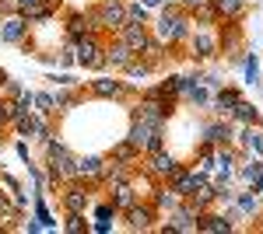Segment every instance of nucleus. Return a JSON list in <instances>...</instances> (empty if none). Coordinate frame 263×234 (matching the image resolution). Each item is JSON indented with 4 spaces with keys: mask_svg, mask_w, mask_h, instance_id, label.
Returning <instances> with one entry per match:
<instances>
[{
    "mask_svg": "<svg viewBox=\"0 0 263 234\" xmlns=\"http://www.w3.org/2000/svg\"><path fill=\"white\" fill-rule=\"evenodd\" d=\"M190 32H193V14L190 11H182L179 4H168L162 11V18L155 25V35L168 46H179V42L190 39Z\"/></svg>",
    "mask_w": 263,
    "mask_h": 234,
    "instance_id": "nucleus-1",
    "label": "nucleus"
},
{
    "mask_svg": "<svg viewBox=\"0 0 263 234\" xmlns=\"http://www.w3.org/2000/svg\"><path fill=\"white\" fill-rule=\"evenodd\" d=\"M88 25H91V32H120L123 25H126V4L123 0H102L99 7H91L88 11Z\"/></svg>",
    "mask_w": 263,
    "mask_h": 234,
    "instance_id": "nucleus-2",
    "label": "nucleus"
},
{
    "mask_svg": "<svg viewBox=\"0 0 263 234\" xmlns=\"http://www.w3.org/2000/svg\"><path fill=\"white\" fill-rule=\"evenodd\" d=\"M46 157H49V178L53 182H74L78 178V157L70 154L63 143L46 140Z\"/></svg>",
    "mask_w": 263,
    "mask_h": 234,
    "instance_id": "nucleus-3",
    "label": "nucleus"
},
{
    "mask_svg": "<svg viewBox=\"0 0 263 234\" xmlns=\"http://www.w3.org/2000/svg\"><path fill=\"white\" fill-rule=\"evenodd\" d=\"M126 140H130L134 147H141V154L162 151L165 147V126H155V122H147V119H130Z\"/></svg>",
    "mask_w": 263,
    "mask_h": 234,
    "instance_id": "nucleus-4",
    "label": "nucleus"
},
{
    "mask_svg": "<svg viewBox=\"0 0 263 234\" xmlns=\"http://www.w3.org/2000/svg\"><path fill=\"white\" fill-rule=\"evenodd\" d=\"M78 63L84 70H102L105 67V46H102L99 32H84L78 39Z\"/></svg>",
    "mask_w": 263,
    "mask_h": 234,
    "instance_id": "nucleus-5",
    "label": "nucleus"
},
{
    "mask_svg": "<svg viewBox=\"0 0 263 234\" xmlns=\"http://www.w3.org/2000/svg\"><path fill=\"white\" fill-rule=\"evenodd\" d=\"M144 157H147V161H144L141 172L147 178H162V182H168V178L176 175V168H179V161L168 154L165 147H162V151H151V154H144Z\"/></svg>",
    "mask_w": 263,
    "mask_h": 234,
    "instance_id": "nucleus-6",
    "label": "nucleus"
},
{
    "mask_svg": "<svg viewBox=\"0 0 263 234\" xmlns=\"http://www.w3.org/2000/svg\"><path fill=\"white\" fill-rule=\"evenodd\" d=\"M123 217H126V227L130 231H155V217H158V210L151 206V203H134L130 210H123Z\"/></svg>",
    "mask_w": 263,
    "mask_h": 234,
    "instance_id": "nucleus-7",
    "label": "nucleus"
},
{
    "mask_svg": "<svg viewBox=\"0 0 263 234\" xmlns=\"http://www.w3.org/2000/svg\"><path fill=\"white\" fill-rule=\"evenodd\" d=\"M168 185L186 199V196L197 193L200 185H207V178H203V172H193V168H176V175L168 178Z\"/></svg>",
    "mask_w": 263,
    "mask_h": 234,
    "instance_id": "nucleus-8",
    "label": "nucleus"
},
{
    "mask_svg": "<svg viewBox=\"0 0 263 234\" xmlns=\"http://www.w3.org/2000/svg\"><path fill=\"white\" fill-rule=\"evenodd\" d=\"M0 39L11 42V46H21V42L28 39V21H25V14H7V18H0Z\"/></svg>",
    "mask_w": 263,
    "mask_h": 234,
    "instance_id": "nucleus-9",
    "label": "nucleus"
},
{
    "mask_svg": "<svg viewBox=\"0 0 263 234\" xmlns=\"http://www.w3.org/2000/svg\"><path fill=\"white\" fill-rule=\"evenodd\" d=\"M162 231H165V234H168V231H197V210H193V206L182 199L179 206L172 210V217H168V224H165Z\"/></svg>",
    "mask_w": 263,
    "mask_h": 234,
    "instance_id": "nucleus-10",
    "label": "nucleus"
},
{
    "mask_svg": "<svg viewBox=\"0 0 263 234\" xmlns=\"http://www.w3.org/2000/svg\"><path fill=\"white\" fill-rule=\"evenodd\" d=\"M116 39H123L137 56H141V49L147 46V39H151V32H147V25H137V21H126L120 32H116Z\"/></svg>",
    "mask_w": 263,
    "mask_h": 234,
    "instance_id": "nucleus-11",
    "label": "nucleus"
},
{
    "mask_svg": "<svg viewBox=\"0 0 263 234\" xmlns=\"http://www.w3.org/2000/svg\"><path fill=\"white\" fill-rule=\"evenodd\" d=\"M14 130H18V137H39L42 143L49 140V126H46V119L32 116V112H25V116L14 119Z\"/></svg>",
    "mask_w": 263,
    "mask_h": 234,
    "instance_id": "nucleus-12",
    "label": "nucleus"
},
{
    "mask_svg": "<svg viewBox=\"0 0 263 234\" xmlns=\"http://www.w3.org/2000/svg\"><path fill=\"white\" fill-rule=\"evenodd\" d=\"M88 206H91V196H88V189H81L78 178H74V182L63 189V210H67V214H84Z\"/></svg>",
    "mask_w": 263,
    "mask_h": 234,
    "instance_id": "nucleus-13",
    "label": "nucleus"
},
{
    "mask_svg": "<svg viewBox=\"0 0 263 234\" xmlns=\"http://www.w3.org/2000/svg\"><path fill=\"white\" fill-rule=\"evenodd\" d=\"M134 59H137V53H134V49H130L123 39H112L109 46H105V63H112L116 70H126Z\"/></svg>",
    "mask_w": 263,
    "mask_h": 234,
    "instance_id": "nucleus-14",
    "label": "nucleus"
},
{
    "mask_svg": "<svg viewBox=\"0 0 263 234\" xmlns=\"http://www.w3.org/2000/svg\"><path fill=\"white\" fill-rule=\"evenodd\" d=\"M190 46H193V53L190 56L193 59H211L214 53H218V39L211 35V32H190Z\"/></svg>",
    "mask_w": 263,
    "mask_h": 234,
    "instance_id": "nucleus-15",
    "label": "nucleus"
},
{
    "mask_svg": "<svg viewBox=\"0 0 263 234\" xmlns=\"http://www.w3.org/2000/svg\"><path fill=\"white\" fill-rule=\"evenodd\" d=\"M197 231L228 234V231H235V224H232L228 217H221V214H207V210H200V214H197Z\"/></svg>",
    "mask_w": 263,
    "mask_h": 234,
    "instance_id": "nucleus-16",
    "label": "nucleus"
},
{
    "mask_svg": "<svg viewBox=\"0 0 263 234\" xmlns=\"http://www.w3.org/2000/svg\"><path fill=\"white\" fill-rule=\"evenodd\" d=\"M211 7H214V14L218 21H242L246 18V0H211Z\"/></svg>",
    "mask_w": 263,
    "mask_h": 234,
    "instance_id": "nucleus-17",
    "label": "nucleus"
},
{
    "mask_svg": "<svg viewBox=\"0 0 263 234\" xmlns=\"http://www.w3.org/2000/svg\"><path fill=\"white\" fill-rule=\"evenodd\" d=\"M109 203L116 206V214H123V210H130V206L137 203V193H134V182H116V185H112V193H109Z\"/></svg>",
    "mask_w": 263,
    "mask_h": 234,
    "instance_id": "nucleus-18",
    "label": "nucleus"
},
{
    "mask_svg": "<svg viewBox=\"0 0 263 234\" xmlns=\"http://www.w3.org/2000/svg\"><path fill=\"white\" fill-rule=\"evenodd\" d=\"M203 143H211V147H224V143H232V126L221 122V119L207 122V126H203Z\"/></svg>",
    "mask_w": 263,
    "mask_h": 234,
    "instance_id": "nucleus-19",
    "label": "nucleus"
},
{
    "mask_svg": "<svg viewBox=\"0 0 263 234\" xmlns=\"http://www.w3.org/2000/svg\"><path fill=\"white\" fill-rule=\"evenodd\" d=\"M88 91H91V95H99V98H120V95H126L130 88H126L123 80L99 77V80H91V84H88Z\"/></svg>",
    "mask_w": 263,
    "mask_h": 234,
    "instance_id": "nucleus-20",
    "label": "nucleus"
},
{
    "mask_svg": "<svg viewBox=\"0 0 263 234\" xmlns=\"http://www.w3.org/2000/svg\"><path fill=\"white\" fill-rule=\"evenodd\" d=\"M182 203V196L176 193V189H172V185H168V182H165V185H158V189H155V199H151V206H155V210H168V214H172V210H176V206H179Z\"/></svg>",
    "mask_w": 263,
    "mask_h": 234,
    "instance_id": "nucleus-21",
    "label": "nucleus"
},
{
    "mask_svg": "<svg viewBox=\"0 0 263 234\" xmlns=\"http://www.w3.org/2000/svg\"><path fill=\"white\" fill-rule=\"evenodd\" d=\"M109 157H112V161H120V164H130V168H134V164H137L144 154H141V147H134L130 140H120V143H112Z\"/></svg>",
    "mask_w": 263,
    "mask_h": 234,
    "instance_id": "nucleus-22",
    "label": "nucleus"
},
{
    "mask_svg": "<svg viewBox=\"0 0 263 234\" xmlns=\"http://www.w3.org/2000/svg\"><path fill=\"white\" fill-rule=\"evenodd\" d=\"M134 178V168L130 164H120V161H105V172H102V182H109V185H116V182H130Z\"/></svg>",
    "mask_w": 263,
    "mask_h": 234,
    "instance_id": "nucleus-23",
    "label": "nucleus"
},
{
    "mask_svg": "<svg viewBox=\"0 0 263 234\" xmlns=\"http://www.w3.org/2000/svg\"><path fill=\"white\" fill-rule=\"evenodd\" d=\"M84 32H91V25H88V11H70V14H67V39L70 42H78L84 35Z\"/></svg>",
    "mask_w": 263,
    "mask_h": 234,
    "instance_id": "nucleus-24",
    "label": "nucleus"
},
{
    "mask_svg": "<svg viewBox=\"0 0 263 234\" xmlns=\"http://www.w3.org/2000/svg\"><path fill=\"white\" fill-rule=\"evenodd\" d=\"M105 172V157H78V178H102Z\"/></svg>",
    "mask_w": 263,
    "mask_h": 234,
    "instance_id": "nucleus-25",
    "label": "nucleus"
},
{
    "mask_svg": "<svg viewBox=\"0 0 263 234\" xmlns=\"http://www.w3.org/2000/svg\"><path fill=\"white\" fill-rule=\"evenodd\" d=\"M239 91H232V88H224V91H218V95H214V112H218V116H232V109H235V105H239Z\"/></svg>",
    "mask_w": 263,
    "mask_h": 234,
    "instance_id": "nucleus-26",
    "label": "nucleus"
},
{
    "mask_svg": "<svg viewBox=\"0 0 263 234\" xmlns=\"http://www.w3.org/2000/svg\"><path fill=\"white\" fill-rule=\"evenodd\" d=\"M232 119H239L242 126H260V112H256L246 98H239V105L232 109Z\"/></svg>",
    "mask_w": 263,
    "mask_h": 234,
    "instance_id": "nucleus-27",
    "label": "nucleus"
},
{
    "mask_svg": "<svg viewBox=\"0 0 263 234\" xmlns=\"http://www.w3.org/2000/svg\"><path fill=\"white\" fill-rule=\"evenodd\" d=\"M162 56H165V42L158 39V35H151V39H147V46L141 49V59H144V63H151V67H158V63H162Z\"/></svg>",
    "mask_w": 263,
    "mask_h": 234,
    "instance_id": "nucleus-28",
    "label": "nucleus"
},
{
    "mask_svg": "<svg viewBox=\"0 0 263 234\" xmlns=\"http://www.w3.org/2000/svg\"><path fill=\"white\" fill-rule=\"evenodd\" d=\"M74 101H78V91H74L70 84H63L60 91L53 95V109H57V112H70V109H74Z\"/></svg>",
    "mask_w": 263,
    "mask_h": 234,
    "instance_id": "nucleus-29",
    "label": "nucleus"
},
{
    "mask_svg": "<svg viewBox=\"0 0 263 234\" xmlns=\"http://www.w3.org/2000/svg\"><path fill=\"white\" fill-rule=\"evenodd\" d=\"M242 178L253 185V193H263V157H260V161H253V164H246Z\"/></svg>",
    "mask_w": 263,
    "mask_h": 234,
    "instance_id": "nucleus-30",
    "label": "nucleus"
},
{
    "mask_svg": "<svg viewBox=\"0 0 263 234\" xmlns=\"http://www.w3.org/2000/svg\"><path fill=\"white\" fill-rule=\"evenodd\" d=\"M182 95L190 98L193 105H207V91H203L200 84H197V77H186V88H182Z\"/></svg>",
    "mask_w": 263,
    "mask_h": 234,
    "instance_id": "nucleus-31",
    "label": "nucleus"
},
{
    "mask_svg": "<svg viewBox=\"0 0 263 234\" xmlns=\"http://www.w3.org/2000/svg\"><path fill=\"white\" fill-rule=\"evenodd\" d=\"M126 21L147 25V7H144V0H134V4H126Z\"/></svg>",
    "mask_w": 263,
    "mask_h": 234,
    "instance_id": "nucleus-32",
    "label": "nucleus"
},
{
    "mask_svg": "<svg viewBox=\"0 0 263 234\" xmlns=\"http://www.w3.org/2000/svg\"><path fill=\"white\" fill-rule=\"evenodd\" d=\"M147 74H151V63H144L141 56L134 59L130 67H126V77H130V80H144V77H147Z\"/></svg>",
    "mask_w": 263,
    "mask_h": 234,
    "instance_id": "nucleus-33",
    "label": "nucleus"
},
{
    "mask_svg": "<svg viewBox=\"0 0 263 234\" xmlns=\"http://www.w3.org/2000/svg\"><path fill=\"white\" fill-rule=\"evenodd\" d=\"M239 210L242 214H256L260 210V193H242L239 196Z\"/></svg>",
    "mask_w": 263,
    "mask_h": 234,
    "instance_id": "nucleus-34",
    "label": "nucleus"
},
{
    "mask_svg": "<svg viewBox=\"0 0 263 234\" xmlns=\"http://www.w3.org/2000/svg\"><path fill=\"white\" fill-rule=\"evenodd\" d=\"M14 116H18V112H14V101H11V98H0V130H4L7 122H14Z\"/></svg>",
    "mask_w": 263,
    "mask_h": 234,
    "instance_id": "nucleus-35",
    "label": "nucleus"
},
{
    "mask_svg": "<svg viewBox=\"0 0 263 234\" xmlns=\"http://www.w3.org/2000/svg\"><path fill=\"white\" fill-rule=\"evenodd\" d=\"M70 234H81V231H88V224H84V214H67V224H63Z\"/></svg>",
    "mask_w": 263,
    "mask_h": 234,
    "instance_id": "nucleus-36",
    "label": "nucleus"
},
{
    "mask_svg": "<svg viewBox=\"0 0 263 234\" xmlns=\"http://www.w3.org/2000/svg\"><path fill=\"white\" fill-rule=\"evenodd\" d=\"M46 0H14V7H18V14H32V11H39Z\"/></svg>",
    "mask_w": 263,
    "mask_h": 234,
    "instance_id": "nucleus-37",
    "label": "nucleus"
},
{
    "mask_svg": "<svg viewBox=\"0 0 263 234\" xmlns=\"http://www.w3.org/2000/svg\"><path fill=\"white\" fill-rule=\"evenodd\" d=\"M0 217L14 220V206H11V199H7V193H0Z\"/></svg>",
    "mask_w": 263,
    "mask_h": 234,
    "instance_id": "nucleus-38",
    "label": "nucleus"
},
{
    "mask_svg": "<svg viewBox=\"0 0 263 234\" xmlns=\"http://www.w3.org/2000/svg\"><path fill=\"white\" fill-rule=\"evenodd\" d=\"M35 105H39L42 112H57V109H53V95H46V91H42V95H35Z\"/></svg>",
    "mask_w": 263,
    "mask_h": 234,
    "instance_id": "nucleus-39",
    "label": "nucleus"
},
{
    "mask_svg": "<svg viewBox=\"0 0 263 234\" xmlns=\"http://www.w3.org/2000/svg\"><path fill=\"white\" fill-rule=\"evenodd\" d=\"M176 4H179L182 11H190V14H193V11H197V7H203L207 0H176Z\"/></svg>",
    "mask_w": 263,
    "mask_h": 234,
    "instance_id": "nucleus-40",
    "label": "nucleus"
},
{
    "mask_svg": "<svg viewBox=\"0 0 263 234\" xmlns=\"http://www.w3.org/2000/svg\"><path fill=\"white\" fill-rule=\"evenodd\" d=\"M249 143H253L256 154H263V133H253V130H249Z\"/></svg>",
    "mask_w": 263,
    "mask_h": 234,
    "instance_id": "nucleus-41",
    "label": "nucleus"
},
{
    "mask_svg": "<svg viewBox=\"0 0 263 234\" xmlns=\"http://www.w3.org/2000/svg\"><path fill=\"white\" fill-rule=\"evenodd\" d=\"M4 91H7L11 98H18V95H21V84H18V80H11V77H7V84H4Z\"/></svg>",
    "mask_w": 263,
    "mask_h": 234,
    "instance_id": "nucleus-42",
    "label": "nucleus"
},
{
    "mask_svg": "<svg viewBox=\"0 0 263 234\" xmlns=\"http://www.w3.org/2000/svg\"><path fill=\"white\" fill-rule=\"evenodd\" d=\"M4 84H7V74H4V70H0V88H4Z\"/></svg>",
    "mask_w": 263,
    "mask_h": 234,
    "instance_id": "nucleus-43",
    "label": "nucleus"
},
{
    "mask_svg": "<svg viewBox=\"0 0 263 234\" xmlns=\"http://www.w3.org/2000/svg\"><path fill=\"white\" fill-rule=\"evenodd\" d=\"M0 231H7V224H0Z\"/></svg>",
    "mask_w": 263,
    "mask_h": 234,
    "instance_id": "nucleus-44",
    "label": "nucleus"
},
{
    "mask_svg": "<svg viewBox=\"0 0 263 234\" xmlns=\"http://www.w3.org/2000/svg\"><path fill=\"white\" fill-rule=\"evenodd\" d=\"M0 147H4V140H0Z\"/></svg>",
    "mask_w": 263,
    "mask_h": 234,
    "instance_id": "nucleus-45",
    "label": "nucleus"
},
{
    "mask_svg": "<svg viewBox=\"0 0 263 234\" xmlns=\"http://www.w3.org/2000/svg\"><path fill=\"white\" fill-rule=\"evenodd\" d=\"M260 196H263V193H260Z\"/></svg>",
    "mask_w": 263,
    "mask_h": 234,
    "instance_id": "nucleus-46",
    "label": "nucleus"
}]
</instances>
